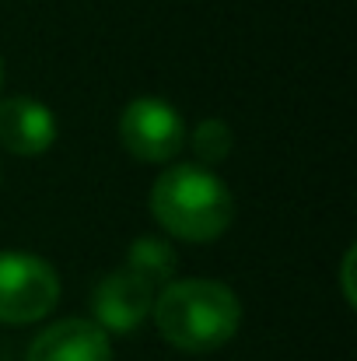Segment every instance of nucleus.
<instances>
[{"mask_svg": "<svg viewBox=\"0 0 357 361\" xmlns=\"http://www.w3.org/2000/svg\"><path fill=\"white\" fill-rule=\"evenodd\" d=\"M25 361H113V344L92 319H60L28 344Z\"/></svg>", "mask_w": 357, "mask_h": 361, "instance_id": "obj_6", "label": "nucleus"}, {"mask_svg": "<svg viewBox=\"0 0 357 361\" xmlns=\"http://www.w3.org/2000/svg\"><path fill=\"white\" fill-rule=\"evenodd\" d=\"M151 305H154V284L123 267L99 281L92 295V312H95L92 323L102 326L106 334H133L151 316Z\"/></svg>", "mask_w": 357, "mask_h": 361, "instance_id": "obj_5", "label": "nucleus"}, {"mask_svg": "<svg viewBox=\"0 0 357 361\" xmlns=\"http://www.w3.org/2000/svg\"><path fill=\"white\" fill-rule=\"evenodd\" d=\"M56 144V113L35 99H0V147L11 154H46Z\"/></svg>", "mask_w": 357, "mask_h": 361, "instance_id": "obj_7", "label": "nucleus"}, {"mask_svg": "<svg viewBox=\"0 0 357 361\" xmlns=\"http://www.w3.org/2000/svg\"><path fill=\"white\" fill-rule=\"evenodd\" d=\"M175 267H179L175 249L154 235H140L126 249V270H133L147 284H168L175 277Z\"/></svg>", "mask_w": 357, "mask_h": 361, "instance_id": "obj_8", "label": "nucleus"}, {"mask_svg": "<svg viewBox=\"0 0 357 361\" xmlns=\"http://www.w3.org/2000/svg\"><path fill=\"white\" fill-rule=\"evenodd\" d=\"M354 259H357V245H347V252H344V270H340V288H344L347 305H357V295H354Z\"/></svg>", "mask_w": 357, "mask_h": 361, "instance_id": "obj_10", "label": "nucleus"}, {"mask_svg": "<svg viewBox=\"0 0 357 361\" xmlns=\"http://www.w3.org/2000/svg\"><path fill=\"white\" fill-rule=\"evenodd\" d=\"M158 334L186 355H211L225 348L242 326V302L238 295L207 277L168 281L151 305Z\"/></svg>", "mask_w": 357, "mask_h": 361, "instance_id": "obj_1", "label": "nucleus"}, {"mask_svg": "<svg viewBox=\"0 0 357 361\" xmlns=\"http://www.w3.org/2000/svg\"><path fill=\"white\" fill-rule=\"evenodd\" d=\"M60 302L56 270L21 249H0V323L28 326L46 319Z\"/></svg>", "mask_w": 357, "mask_h": 361, "instance_id": "obj_3", "label": "nucleus"}, {"mask_svg": "<svg viewBox=\"0 0 357 361\" xmlns=\"http://www.w3.org/2000/svg\"><path fill=\"white\" fill-rule=\"evenodd\" d=\"M0 81H4V60H0Z\"/></svg>", "mask_w": 357, "mask_h": 361, "instance_id": "obj_11", "label": "nucleus"}, {"mask_svg": "<svg viewBox=\"0 0 357 361\" xmlns=\"http://www.w3.org/2000/svg\"><path fill=\"white\" fill-rule=\"evenodd\" d=\"M119 140L126 154H133L137 161L161 165V161H172L186 147V123L179 116V109L168 106L165 99L140 95L119 116Z\"/></svg>", "mask_w": 357, "mask_h": 361, "instance_id": "obj_4", "label": "nucleus"}, {"mask_svg": "<svg viewBox=\"0 0 357 361\" xmlns=\"http://www.w3.org/2000/svg\"><path fill=\"white\" fill-rule=\"evenodd\" d=\"M154 221L182 242H214L235 221V197L203 165H172L151 186Z\"/></svg>", "mask_w": 357, "mask_h": 361, "instance_id": "obj_2", "label": "nucleus"}, {"mask_svg": "<svg viewBox=\"0 0 357 361\" xmlns=\"http://www.w3.org/2000/svg\"><path fill=\"white\" fill-rule=\"evenodd\" d=\"M189 140H193L189 147H193V154L200 158L203 169L221 165V161L232 154V147H235V133H232V126H228L225 120H218V116L196 123V130H193Z\"/></svg>", "mask_w": 357, "mask_h": 361, "instance_id": "obj_9", "label": "nucleus"}]
</instances>
